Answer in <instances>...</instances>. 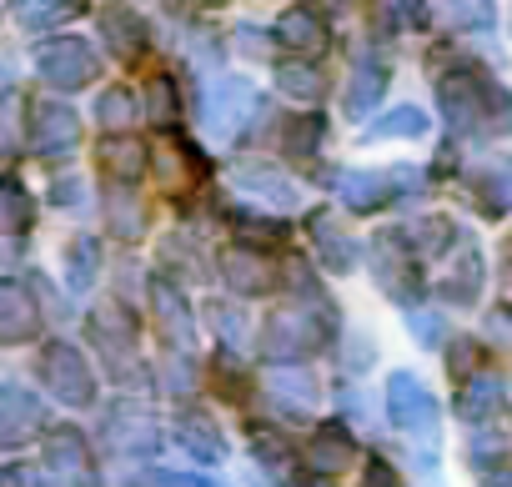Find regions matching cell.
<instances>
[{
	"mask_svg": "<svg viewBox=\"0 0 512 487\" xmlns=\"http://www.w3.org/2000/svg\"><path fill=\"white\" fill-rule=\"evenodd\" d=\"M251 86L246 81H216L211 91H206V106H201V116H206V126L216 131V136H231L236 126H241V116L251 111Z\"/></svg>",
	"mask_w": 512,
	"mask_h": 487,
	"instance_id": "obj_13",
	"label": "cell"
},
{
	"mask_svg": "<svg viewBox=\"0 0 512 487\" xmlns=\"http://www.w3.org/2000/svg\"><path fill=\"white\" fill-rule=\"evenodd\" d=\"M372 277H377V287H382L392 302L417 307V297H422V272H417L412 257L402 252V236H377V241H372Z\"/></svg>",
	"mask_w": 512,
	"mask_h": 487,
	"instance_id": "obj_4",
	"label": "cell"
},
{
	"mask_svg": "<svg viewBox=\"0 0 512 487\" xmlns=\"http://www.w3.org/2000/svg\"><path fill=\"white\" fill-rule=\"evenodd\" d=\"M477 287H482V257H477V252H462L457 267H452L447 282H442V297H452V302H472Z\"/></svg>",
	"mask_w": 512,
	"mask_h": 487,
	"instance_id": "obj_29",
	"label": "cell"
},
{
	"mask_svg": "<svg viewBox=\"0 0 512 487\" xmlns=\"http://www.w3.org/2000/svg\"><path fill=\"white\" fill-rule=\"evenodd\" d=\"M206 317H211V327L226 337V352L246 337V317H241V312H231V302H211V312H206Z\"/></svg>",
	"mask_w": 512,
	"mask_h": 487,
	"instance_id": "obj_38",
	"label": "cell"
},
{
	"mask_svg": "<svg viewBox=\"0 0 512 487\" xmlns=\"http://www.w3.org/2000/svg\"><path fill=\"white\" fill-rule=\"evenodd\" d=\"M362 487H402V482H397V472H392L382 457H372V462L362 467Z\"/></svg>",
	"mask_w": 512,
	"mask_h": 487,
	"instance_id": "obj_43",
	"label": "cell"
},
{
	"mask_svg": "<svg viewBox=\"0 0 512 487\" xmlns=\"http://www.w3.org/2000/svg\"><path fill=\"white\" fill-rule=\"evenodd\" d=\"M256 452H262L267 462H282V467H287V442H272V437H256Z\"/></svg>",
	"mask_w": 512,
	"mask_h": 487,
	"instance_id": "obj_48",
	"label": "cell"
},
{
	"mask_svg": "<svg viewBox=\"0 0 512 487\" xmlns=\"http://www.w3.org/2000/svg\"><path fill=\"white\" fill-rule=\"evenodd\" d=\"M372 136H427V111L397 106V111H387V116L372 126Z\"/></svg>",
	"mask_w": 512,
	"mask_h": 487,
	"instance_id": "obj_33",
	"label": "cell"
},
{
	"mask_svg": "<svg viewBox=\"0 0 512 487\" xmlns=\"http://www.w3.org/2000/svg\"><path fill=\"white\" fill-rule=\"evenodd\" d=\"M66 262H71V287H86L96 277V241H76L66 252Z\"/></svg>",
	"mask_w": 512,
	"mask_h": 487,
	"instance_id": "obj_40",
	"label": "cell"
},
{
	"mask_svg": "<svg viewBox=\"0 0 512 487\" xmlns=\"http://www.w3.org/2000/svg\"><path fill=\"white\" fill-rule=\"evenodd\" d=\"M482 96H487V86H482V76H472V71H452V76H442V86H437L442 116H447L457 131L482 126Z\"/></svg>",
	"mask_w": 512,
	"mask_h": 487,
	"instance_id": "obj_9",
	"label": "cell"
},
{
	"mask_svg": "<svg viewBox=\"0 0 512 487\" xmlns=\"http://www.w3.org/2000/svg\"><path fill=\"white\" fill-rule=\"evenodd\" d=\"M382 91H387V66H377V61H357L352 86H347V111H352V116H367V111L382 101Z\"/></svg>",
	"mask_w": 512,
	"mask_h": 487,
	"instance_id": "obj_25",
	"label": "cell"
},
{
	"mask_svg": "<svg viewBox=\"0 0 512 487\" xmlns=\"http://www.w3.org/2000/svg\"><path fill=\"white\" fill-rule=\"evenodd\" d=\"M96 71H101V61H96V51L86 41L66 36V41H46L36 51V76L46 86H56V91H81V86L96 81Z\"/></svg>",
	"mask_w": 512,
	"mask_h": 487,
	"instance_id": "obj_3",
	"label": "cell"
},
{
	"mask_svg": "<svg viewBox=\"0 0 512 487\" xmlns=\"http://www.w3.org/2000/svg\"><path fill=\"white\" fill-rule=\"evenodd\" d=\"M86 337H91V347H101V352L116 362V372H121V362H131V352H136V322H131V312L116 307V302L91 307Z\"/></svg>",
	"mask_w": 512,
	"mask_h": 487,
	"instance_id": "obj_8",
	"label": "cell"
},
{
	"mask_svg": "<svg viewBox=\"0 0 512 487\" xmlns=\"http://www.w3.org/2000/svg\"><path fill=\"white\" fill-rule=\"evenodd\" d=\"M36 372H41V382H46V392H51L56 402H66V407H91V402H96V372H91V362L81 357V347H71V342H46Z\"/></svg>",
	"mask_w": 512,
	"mask_h": 487,
	"instance_id": "obj_1",
	"label": "cell"
},
{
	"mask_svg": "<svg viewBox=\"0 0 512 487\" xmlns=\"http://www.w3.org/2000/svg\"><path fill=\"white\" fill-rule=\"evenodd\" d=\"M176 442L191 452V457H201V462H221L226 457V442H221V432L206 422V417H181V427H176Z\"/></svg>",
	"mask_w": 512,
	"mask_h": 487,
	"instance_id": "obj_26",
	"label": "cell"
},
{
	"mask_svg": "<svg viewBox=\"0 0 512 487\" xmlns=\"http://www.w3.org/2000/svg\"><path fill=\"white\" fill-rule=\"evenodd\" d=\"M482 332H487L497 347H512V312H502V307H497V312H487Z\"/></svg>",
	"mask_w": 512,
	"mask_h": 487,
	"instance_id": "obj_42",
	"label": "cell"
},
{
	"mask_svg": "<svg viewBox=\"0 0 512 487\" xmlns=\"http://www.w3.org/2000/svg\"><path fill=\"white\" fill-rule=\"evenodd\" d=\"M277 41L287 46V51H297V56H312V51H322L327 46V26H322V16H312V11H287L282 21H277Z\"/></svg>",
	"mask_w": 512,
	"mask_h": 487,
	"instance_id": "obj_20",
	"label": "cell"
},
{
	"mask_svg": "<svg viewBox=\"0 0 512 487\" xmlns=\"http://www.w3.org/2000/svg\"><path fill=\"white\" fill-rule=\"evenodd\" d=\"M151 302H156V327H161V342H171L176 352L191 347L196 337V322H191V307L181 302V292L171 282H156L151 287Z\"/></svg>",
	"mask_w": 512,
	"mask_h": 487,
	"instance_id": "obj_14",
	"label": "cell"
},
{
	"mask_svg": "<svg viewBox=\"0 0 512 487\" xmlns=\"http://www.w3.org/2000/svg\"><path fill=\"white\" fill-rule=\"evenodd\" d=\"M272 387H277V397H287V402H297V407H307V402H312V382H307L302 372H277V377H272Z\"/></svg>",
	"mask_w": 512,
	"mask_h": 487,
	"instance_id": "obj_41",
	"label": "cell"
},
{
	"mask_svg": "<svg viewBox=\"0 0 512 487\" xmlns=\"http://www.w3.org/2000/svg\"><path fill=\"white\" fill-rule=\"evenodd\" d=\"M221 277H226V287L236 292V297H267V292H277V267H272V257H262L256 247H226L221 252Z\"/></svg>",
	"mask_w": 512,
	"mask_h": 487,
	"instance_id": "obj_7",
	"label": "cell"
},
{
	"mask_svg": "<svg viewBox=\"0 0 512 487\" xmlns=\"http://www.w3.org/2000/svg\"><path fill=\"white\" fill-rule=\"evenodd\" d=\"M412 332L427 342V347H442V322L432 312H412Z\"/></svg>",
	"mask_w": 512,
	"mask_h": 487,
	"instance_id": "obj_44",
	"label": "cell"
},
{
	"mask_svg": "<svg viewBox=\"0 0 512 487\" xmlns=\"http://www.w3.org/2000/svg\"><path fill=\"white\" fill-rule=\"evenodd\" d=\"M41 452H46V467L61 472V477H86L91 472V447H86V437L76 427H51Z\"/></svg>",
	"mask_w": 512,
	"mask_h": 487,
	"instance_id": "obj_16",
	"label": "cell"
},
{
	"mask_svg": "<svg viewBox=\"0 0 512 487\" xmlns=\"http://www.w3.org/2000/svg\"><path fill=\"white\" fill-rule=\"evenodd\" d=\"M166 382H171V392H191V382H196V372H191L186 362H171V367H166Z\"/></svg>",
	"mask_w": 512,
	"mask_h": 487,
	"instance_id": "obj_46",
	"label": "cell"
},
{
	"mask_svg": "<svg viewBox=\"0 0 512 487\" xmlns=\"http://www.w3.org/2000/svg\"><path fill=\"white\" fill-rule=\"evenodd\" d=\"M236 186L251 191L256 201H272V206H297V186L272 171V166H236Z\"/></svg>",
	"mask_w": 512,
	"mask_h": 487,
	"instance_id": "obj_21",
	"label": "cell"
},
{
	"mask_svg": "<svg viewBox=\"0 0 512 487\" xmlns=\"http://www.w3.org/2000/svg\"><path fill=\"white\" fill-rule=\"evenodd\" d=\"M41 337V307L31 302V292L21 282H6L0 287V342H31Z\"/></svg>",
	"mask_w": 512,
	"mask_h": 487,
	"instance_id": "obj_11",
	"label": "cell"
},
{
	"mask_svg": "<svg viewBox=\"0 0 512 487\" xmlns=\"http://www.w3.org/2000/svg\"><path fill=\"white\" fill-rule=\"evenodd\" d=\"M106 216H111L116 236H126V241L146 236V226H151V216H146V206H141V196L131 186H111L106 191Z\"/></svg>",
	"mask_w": 512,
	"mask_h": 487,
	"instance_id": "obj_23",
	"label": "cell"
},
{
	"mask_svg": "<svg viewBox=\"0 0 512 487\" xmlns=\"http://www.w3.org/2000/svg\"><path fill=\"white\" fill-rule=\"evenodd\" d=\"M96 116H101V126H106L111 136H116V131L126 136V131L136 126V116H141V106H136V96H131V91H121V86H111V91L101 96V106H96Z\"/></svg>",
	"mask_w": 512,
	"mask_h": 487,
	"instance_id": "obj_28",
	"label": "cell"
},
{
	"mask_svg": "<svg viewBox=\"0 0 512 487\" xmlns=\"http://www.w3.org/2000/svg\"><path fill=\"white\" fill-rule=\"evenodd\" d=\"M387 181H397V171H392V176H387V171H347V176H342V201H347L352 211H377V206L392 196Z\"/></svg>",
	"mask_w": 512,
	"mask_h": 487,
	"instance_id": "obj_22",
	"label": "cell"
},
{
	"mask_svg": "<svg viewBox=\"0 0 512 487\" xmlns=\"http://www.w3.org/2000/svg\"><path fill=\"white\" fill-rule=\"evenodd\" d=\"M312 241H317L327 272H352V267H357V247H352V241H347L327 216H312Z\"/></svg>",
	"mask_w": 512,
	"mask_h": 487,
	"instance_id": "obj_24",
	"label": "cell"
},
{
	"mask_svg": "<svg viewBox=\"0 0 512 487\" xmlns=\"http://www.w3.org/2000/svg\"><path fill=\"white\" fill-rule=\"evenodd\" d=\"M502 407V382L497 377H472L467 387H462V397H457V412L467 417V422H482V417H492Z\"/></svg>",
	"mask_w": 512,
	"mask_h": 487,
	"instance_id": "obj_27",
	"label": "cell"
},
{
	"mask_svg": "<svg viewBox=\"0 0 512 487\" xmlns=\"http://www.w3.org/2000/svg\"><path fill=\"white\" fill-rule=\"evenodd\" d=\"M277 81H282V91L297 96V101H317V96H322V66L287 61V66H277Z\"/></svg>",
	"mask_w": 512,
	"mask_h": 487,
	"instance_id": "obj_30",
	"label": "cell"
},
{
	"mask_svg": "<svg viewBox=\"0 0 512 487\" xmlns=\"http://www.w3.org/2000/svg\"><path fill=\"white\" fill-rule=\"evenodd\" d=\"M322 337H327V332H322V312H312V307H282V312L267 322L262 347H267L272 362H297V357L317 352Z\"/></svg>",
	"mask_w": 512,
	"mask_h": 487,
	"instance_id": "obj_2",
	"label": "cell"
},
{
	"mask_svg": "<svg viewBox=\"0 0 512 487\" xmlns=\"http://www.w3.org/2000/svg\"><path fill=\"white\" fill-rule=\"evenodd\" d=\"M477 201H487V211H507L512 206V161L487 166L477 176Z\"/></svg>",
	"mask_w": 512,
	"mask_h": 487,
	"instance_id": "obj_31",
	"label": "cell"
},
{
	"mask_svg": "<svg viewBox=\"0 0 512 487\" xmlns=\"http://www.w3.org/2000/svg\"><path fill=\"white\" fill-rule=\"evenodd\" d=\"M211 382H216V392L231 397V402L246 397V372L236 367V352H216V357H211Z\"/></svg>",
	"mask_w": 512,
	"mask_h": 487,
	"instance_id": "obj_34",
	"label": "cell"
},
{
	"mask_svg": "<svg viewBox=\"0 0 512 487\" xmlns=\"http://www.w3.org/2000/svg\"><path fill=\"white\" fill-rule=\"evenodd\" d=\"M472 352H477V342H457V347H452V377H467Z\"/></svg>",
	"mask_w": 512,
	"mask_h": 487,
	"instance_id": "obj_47",
	"label": "cell"
},
{
	"mask_svg": "<svg viewBox=\"0 0 512 487\" xmlns=\"http://www.w3.org/2000/svg\"><path fill=\"white\" fill-rule=\"evenodd\" d=\"M292 487H332V482H322V477H302V482H292Z\"/></svg>",
	"mask_w": 512,
	"mask_h": 487,
	"instance_id": "obj_50",
	"label": "cell"
},
{
	"mask_svg": "<svg viewBox=\"0 0 512 487\" xmlns=\"http://www.w3.org/2000/svg\"><path fill=\"white\" fill-rule=\"evenodd\" d=\"M452 221L447 216H422V221H412V231H407V241L412 247H422V252H447L452 247Z\"/></svg>",
	"mask_w": 512,
	"mask_h": 487,
	"instance_id": "obj_32",
	"label": "cell"
},
{
	"mask_svg": "<svg viewBox=\"0 0 512 487\" xmlns=\"http://www.w3.org/2000/svg\"><path fill=\"white\" fill-rule=\"evenodd\" d=\"M146 101H151V116H156V121H171V116L181 111V101H176V86H171V76H156V81L146 86Z\"/></svg>",
	"mask_w": 512,
	"mask_h": 487,
	"instance_id": "obj_39",
	"label": "cell"
},
{
	"mask_svg": "<svg viewBox=\"0 0 512 487\" xmlns=\"http://www.w3.org/2000/svg\"><path fill=\"white\" fill-rule=\"evenodd\" d=\"M21 16L41 26V21H66V16H76V11H71V6H21Z\"/></svg>",
	"mask_w": 512,
	"mask_h": 487,
	"instance_id": "obj_45",
	"label": "cell"
},
{
	"mask_svg": "<svg viewBox=\"0 0 512 487\" xmlns=\"http://www.w3.org/2000/svg\"><path fill=\"white\" fill-rule=\"evenodd\" d=\"M101 36H106L111 56H121V61H141V51H146V26L136 11H116V6L101 11Z\"/></svg>",
	"mask_w": 512,
	"mask_h": 487,
	"instance_id": "obj_17",
	"label": "cell"
},
{
	"mask_svg": "<svg viewBox=\"0 0 512 487\" xmlns=\"http://www.w3.org/2000/svg\"><path fill=\"white\" fill-rule=\"evenodd\" d=\"M151 166H156V181L171 191V196H181V191H191L196 181H201V171H206V161L186 146V141H176V136H166L161 146H156V156H151Z\"/></svg>",
	"mask_w": 512,
	"mask_h": 487,
	"instance_id": "obj_10",
	"label": "cell"
},
{
	"mask_svg": "<svg viewBox=\"0 0 512 487\" xmlns=\"http://www.w3.org/2000/svg\"><path fill=\"white\" fill-rule=\"evenodd\" d=\"M101 171L111 176V186H131L146 171V146L136 136H111L101 146Z\"/></svg>",
	"mask_w": 512,
	"mask_h": 487,
	"instance_id": "obj_19",
	"label": "cell"
},
{
	"mask_svg": "<svg viewBox=\"0 0 512 487\" xmlns=\"http://www.w3.org/2000/svg\"><path fill=\"white\" fill-rule=\"evenodd\" d=\"M236 231H241V247H251V241H287V226L272 216H236Z\"/></svg>",
	"mask_w": 512,
	"mask_h": 487,
	"instance_id": "obj_36",
	"label": "cell"
},
{
	"mask_svg": "<svg viewBox=\"0 0 512 487\" xmlns=\"http://www.w3.org/2000/svg\"><path fill=\"white\" fill-rule=\"evenodd\" d=\"M26 131H31V146L46 151V156H61L81 141V116L66 106V101H31V116H26Z\"/></svg>",
	"mask_w": 512,
	"mask_h": 487,
	"instance_id": "obj_5",
	"label": "cell"
},
{
	"mask_svg": "<svg viewBox=\"0 0 512 487\" xmlns=\"http://www.w3.org/2000/svg\"><path fill=\"white\" fill-rule=\"evenodd\" d=\"M41 427H46L41 397H31L26 387H0V437L16 447V442H26V437L41 432Z\"/></svg>",
	"mask_w": 512,
	"mask_h": 487,
	"instance_id": "obj_12",
	"label": "cell"
},
{
	"mask_svg": "<svg viewBox=\"0 0 512 487\" xmlns=\"http://www.w3.org/2000/svg\"><path fill=\"white\" fill-rule=\"evenodd\" d=\"M0 196H6V231H26L31 226V201H26L21 181L11 176L6 186H0Z\"/></svg>",
	"mask_w": 512,
	"mask_h": 487,
	"instance_id": "obj_37",
	"label": "cell"
},
{
	"mask_svg": "<svg viewBox=\"0 0 512 487\" xmlns=\"http://www.w3.org/2000/svg\"><path fill=\"white\" fill-rule=\"evenodd\" d=\"M352 462H357V442H352L347 422H322L317 437H312V467L342 472V467H352Z\"/></svg>",
	"mask_w": 512,
	"mask_h": 487,
	"instance_id": "obj_18",
	"label": "cell"
},
{
	"mask_svg": "<svg viewBox=\"0 0 512 487\" xmlns=\"http://www.w3.org/2000/svg\"><path fill=\"white\" fill-rule=\"evenodd\" d=\"M447 16H452V21H492V11H487V6H452Z\"/></svg>",
	"mask_w": 512,
	"mask_h": 487,
	"instance_id": "obj_49",
	"label": "cell"
},
{
	"mask_svg": "<svg viewBox=\"0 0 512 487\" xmlns=\"http://www.w3.org/2000/svg\"><path fill=\"white\" fill-rule=\"evenodd\" d=\"M387 412H392V422H397L402 432H417V437L432 432L437 417H442V412H437V397H432L417 377H402V372L387 382Z\"/></svg>",
	"mask_w": 512,
	"mask_h": 487,
	"instance_id": "obj_6",
	"label": "cell"
},
{
	"mask_svg": "<svg viewBox=\"0 0 512 487\" xmlns=\"http://www.w3.org/2000/svg\"><path fill=\"white\" fill-rule=\"evenodd\" d=\"M106 437H111L116 452H151V447L161 442L151 412H141V407H116V412L106 417Z\"/></svg>",
	"mask_w": 512,
	"mask_h": 487,
	"instance_id": "obj_15",
	"label": "cell"
},
{
	"mask_svg": "<svg viewBox=\"0 0 512 487\" xmlns=\"http://www.w3.org/2000/svg\"><path fill=\"white\" fill-rule=\"evenodd\" d=\"M322 131H327V126H322V116H292L282 136H287V151L307 156V151H312V146L322 141Z\"/></svg>",
	"mask_w": 512,
	"mask_h": 487,
	"instance_id": "obj_35",
	"label": "cell"
}]
</instances>
